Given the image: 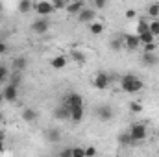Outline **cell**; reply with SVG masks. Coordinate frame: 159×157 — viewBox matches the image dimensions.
Returning a JSON list of instances; mask_svg holds the SVG:
<instances>
[{"instance_id":"12","label":"cell","mask_w":159,"mask_h":157,"mask_svg":"<svg viewBox=\"0 0 159 157\" xmlns=\"http://www.w3.org/2000/svg\"><path fill=\"white\" fill-rule=\"evenodd\" d=\"M54 117L57 118V120H67V118H70V107H67L65 104H61L59 107H56Z\"/></svg>"},{"instance_id":"30","label":"cell","mask_w":159,"mask_h":157,"mask_svg":"<svg viewBox=\"0 0 159 157\" xmlns=\"http://www.w3.org/2000/svg\"><path fill=\"white\" fill-rule=\"evenodd\" d=\"M54 9H65L67 7V0H52Z\"/></svg>"},{"instance_id":"36","label":"cell","mask_w":159,"mask_h":157,"mask_svg":"<svg viewBox=\"0 0 159 157\" xmlns=\"http://www.w3.org/2000/svg\"><path fill=\"white\" fill-rule=\"evenodd\" d=\"M135 15H137L135 9H128V11H126V19H135Z\"/></svg>"},{"instance_id":"32","label":"cell","mask_w":159,"mask_h":157,"mask_svg":"<svg viewBox=\"0 0 159 157\" xmlns=\"http://www.w3.org/2000/svg\"><path fill=\"white\" fill-rule=\"evenodd\" d=\"M72 157H85V150L83 148H72Z\"/></svg>"},{"instance_id":"39","label":"cell","mask_w":159,"mask_h":157,"mask_svg":"<svg viewBox=\"0 0 159 157\" xmlns=\"http://www.w3.org/2000/svg\"><path fill=\"white\" fill-rule=\"evenodd\" d=\"M2 120H4V117H2V113H0V124H2Z\"/></svg>"},{"instance_id":"14","label":"cell","mask_w":159,"mask_h":157,"mask_svg":"<svg viewBox=\"0 0 159 157\" xmlns=\"http://www.w3.org/2000/svg\"><path fill=\"white\" fill-rule=\"evenodd\" d=\"M143 63L148 67H154L159 63V57L156 56V52H143Z\"/></svg>"},{"instance_id":"6","label":"cell","mask_w":159,"mask_h":157,"mask_svg":"<svg viewBox=\"0 0 159 157\" xmlns=\"http://www.w3.org/2000/svg\"><path fill=\"white\" fill-rule=\"evenodd\" d=\"M2 94H4V100H6V102H15V100L19 98V87L7 81V83L4 85Z\"/></svg>"},{"instance_id":"37","label":"cell","mask_w":159,"mask_h":157,"mask_svg":"<svg viewBox=\"0 0 159 157\" xmlns=\"http://www.w3.org/2000/svg\"><path fill=\"white\" fill-rule=\"evenodd\" d=\"M7 52V44L4 41H0V54H6Z\"/></svg>"},{"instance_id":"10","label":"cell","mask_w":159,"mask_h":157,"mask_svg":"<svg viewBox=\"0 0 159 157\" xmlns=\"http://www.w3.org/2000/svg\"><path fill=\"white\" fill-rule=\"evenodd\" d=\"M94 113H96V117L100 118V120H104V122H107V120H111V118H113V109H111V105H107V104L98 105Z\"/></svg>"},{"instance_id":"11","label":"cell","mask_w":159,"mask_h":157,"mask_svg":"<svg viewBox=\"0 0 159 157\" xmlns=\"http://www.w3.org/2000/svg\"><path fill=\"white\" fill-rule=\"evenodd\" d=\"M67 63H69V57H67L65 54H59V56H56V57L50 59V67H52L54 70H63V69L67 67Z\"/></svg>"},{"instance_id":"2","label":"cell","mask_w":159,"mask_h":157,"mask_svg":"<svg viewBox=\"0 0 159 157\" xmlns=\"http://www.w3.org/2000/svg\"><path fill=\"white\" fill-rule=\"evenodd\" d=\"M129 135H131L133 144H135V142H143V141L146 139V135H148L146 126H144V124H131V128H129Z\"/></svg>"},{"instance_id":"27","label":"cell","mask_w":159,"mask_h":157,"mask_svg":"<svg viewBox=\"0 0 159 157\" xmlns=\"http://www.w3.org/2000/svg\"><path fill=\"white\" fill-rule=\"evenodd\" d=\"M146 13H148L150 17H157L159 15V4H150L148 9H146Z\"/></svg>"},{"instance_id":"16","label":"cell","mask_w":159,"mask_h":157,"mask_svg":"<svg viewBox=\"0 0 159 157\" xmlns=\"http://www.w3.org/2000/svg\"><path fill=\"white\" fill-rule=\"evenodd\" d=\"M83 105H78V107H72L70 109V120L74 122V124H78V122H81V118H83Z\"/></svg>"},{"instance_id":"8","label":"cell","mask_w":159,"mask_h":157,"mask_svg":"<svg viewBox=\"0 0 159 157\" xmlns=\"http://www.w3.org/2000/svg\"><path fill=\"white\" fill-rule=\"evenodd\" d=\"M63 104L72 109V107L83 105V98H81V94H78V92H69L67 96H63Z\"/></svg>"},{"instance_id":"13","label":"cell","mask_w":159,"mask_h":157,"mask_svg":"<svg viewBox=\"0 0 159 157\" xmlns=\"http://www.w3.org/2000/svg\"><path fill=\"white\" fill-rule=\"evenodd\" d=\"M26 67H28V59H26L24 56L15 57V59H13V63H11V69H13V70H19V72H22Z\"/></svg>"},{"instance_id":"34","label":"cell","mask_w":159,"mask_h":157,"mask_svg":"<svg viewBox=\"0 0 159 157\" xmlns=\"http://www.w3.org/2000/svg\"><path fill=\"white\" fill-rule=\"evenodd\" d=\"M94 2V9H102L106 6V0H93Z\"/></svg>"},{"instance_id":"26","label":"cell","mask_w":159,"mask_h":157,"mask_svg":"<svg viewBox=\"0 0 159 157\" xmlns=\"http://www.w3.org/2000/svg\"><path fill=\"white\" fill-rule=\"evenodd\" d=\"M148 26H150V22H146V20H143V19H141V20L137 22V35H139V34L148 32Z\"/></svg>"},{"instance_id":"21","label":"cell","mask_w":159,"mask_h":157,"mask_svg":"<svg viewBox=\"0 0 159 157\" xmlns=\"http://www.w3.org/2000/svg\"><path fill=\"white\" fill-rule=\"evenodd\" d=\"M109 48L115 50V52L122 50V48H124V39H122V37H115V39H111L109 41Z\"/></svg>"},{"instance_id":"7","label":"cell","mask_w":159,"mask_h":157,"mask_svg":"<svg viewBox=\"0 0 159 157\" xmlns=\"http://www.w3.org/2000/svg\"><path fill=\"white\" fill-rule=\"evenodd\" d=\"M94 17H96V9H94V7H83V9L78 13V22H81V24H89V22L94 20Z\"/></svg>"},{"instance_id":"29","label":"cell","mask_w":159,"mask_h":157,"mask_svg":"<svg viewBox=\"0 0 159 157\" xmlns=\"http://www.w3.org/2000/svg\"><path fill=\"white\" fill-rule=\"evenodd\" d=\"M157 50V44H156V41H152V43H146L144 46H143V52H156Z\"/></svg>"},{"instance_id":"25","label":"cell","mask_w":159,"mask_h":157,"mask_svg":"<svg viewBox=\"0 0 159 157\" xmlns=\"http://www.w3.org/2000/svg\"><path fill=\"white\" fill-rule=\"evenodd\" d=\"M119 142H120V144H124V146H128V144H133L129 131H128V133H120V135H119Z\"/></svg>"},{"instance_id":"19","label":"cell","mask_w":159,"mask_h":157,"mask_svg":"<svg viewBox=\"0 0 159 157\" xmlns=\"http://www.w3.org/2000/svg\"><path fill=\"white\" fill-rule=\"evenodd\" d=\"M22 118L26 120V122H35L39 115H37V111H34V109H24L22 111Z\"/></svg>"},{"instance_id":"17","label":"cell","mask_w":159,"mask_h":157,"mask_svg":"<svg viewBox=\"0 0 159 157\" xmlns=\"http://www.w3.org/2000/svg\"><path fill=\"white\" fill-rule=\"evenodd\" d=\"M83 7H85V6H83V2H81V0H76V2H72V4H67V7H65V9H67L70 15H78Z\"/></svg>"},{"instance_id":"31","label":"cell","mask_w":159,"mask_h":157,"mask_svg":"<svg viewBox=\"0 0 159 157\" xmlns=\"http://www.w3.org/2000/svg\"><path fill=\"white\" fill-rule=\"evenodd\" d=\"M129 111H131V113H141V111H143V105H141L139 102H131V104H129Z\"/></svg>"},{"instance_id":"38","label":"cell","mask_w":159,"mask_h":157,"mask_svg":"<svg viewBox=\"0 0 159 157\" xmlns=\"http://www.w3.org/2000/svg\"><path fill=\"white\" fill-rule=\"evenodd\" d=\"M2 102H4V94L0 92V104H2Z\"/></svg>"},{"instance_id":"9","label":"cell","mask_w":159,"mask_h":157,"mask_svg":"<svg viewBox=\"0 0 159 157\" xmlns=\"http://www.w3.org/2000/svg\"><path fill=\"white\" fill-rule=\"evenodd\" d=\"M124 46L129 50V52H133V50H139V46H141V41H139V35L135 34V35H131V34H126L124 37Z\"/></svg>"},{"instance_id":"3","label":"cell","mask_w":159,"mask_h":157,"mask_svg":"<svg viewBox=\"0 0 159 157\" xmlns=\"http://www.w3.org/2000/svg\"><path fill=\"white\" fill-rule=\"evenodd\" d=\"M34 9H35V13L41 15V17H48L50 13H54V11H56V9H54V6H52V2H48V0L34 2Z\"/></svg>"},{"instance_id":"15","label":"cell","mask_w":159,"mask_h":157,"mask_svg":"<svg viewBox=\"0 0 159 157\" xmlns=\"http://www.w3.org/2000/svg\"><path fill=\"white\" fill-rule=\"evenodd\" d=\"M44 137H46L50 142H59V141H61V131H59L57 128H50V129L44 131Z\"/></svg>"},{"instance_id":"23","label":"cell","mask_w":159,"mask_h":157,"mask_svg":"<svg viewBox=\"0 0 159 157\" xmlns=\"http://www.w3.org/2000/svg\"><path fill=\"white\" fill-rule=\"evenodd\" d=\"M139 41H141V44H146V43L156 41V35L148 30V32H144V34H139Z\"/></svg>"},{"instance_id":"20","label":"cell","mask_w":159,"mask_h":157,"mask_svg":"<svg viewBox=\"0 0 159 157\" xmlns=\"http://www.w3.org/2000/svg\"><path fill=\"white\" fill-rule=\"evenodd\" d=\"M34 9V2L32 0H20L19 2V11L20 13H28V11H32Z\"/></svg>"},{"instance_id":"33","label":"cell","mask_w":159,"mask_h":157,"mask_svg":"<svg viewBox=\"0 0 159 157\" xmlns=\"http://www.w3.org/2000/svg\"><path fill=\"white\" fill-rule=\"evenodd\" d=\"M91 155H96V148H94V146L85 148V157H91Z\"/></svg>"},{"instance_id":"24","label":"cell","mask_w":159,"mask_h":157,"mask_svg":"<svg viewBox=\"0 0 159 157\" xmlns=\"http://www.w3.org/2000/svg\"><path fill=\"white\" fill-rule=\"evenodd\" d=\"M70 57H72L76 63H80V65L85 63V54H83L81 50H72V52H70Z\"/></svg>"},{"instance_id":"22","label":"cell","mask_w":159,"mask_h":157,"mask_svg":"<svg viewBox=\"0 0 159 157\" xmlns=\"http://www.w3.org/2000/svg\"><path fill=\"white\" fill-rule=\"evenodd\" d=\"M9 81V69L6 65H0V85H6Z\"/></svg>"},{"instance_id":"18","label":"cell","mask_w":159,"mask_h":157,"mask_svg":"<svg viewBox=\"0 0 159 157\" xmlns=\"http://www.w3.org/2000/svg\"><path fill=\"white\" fill-rule=\"evenodd\" d=\"M89 32H91L93 35H102V34H104V24L93 20V22H89Z\"/></svg>"},{"instance_id":"40","label":"cell","mask_w":159,"mask_h":157,"mask_svg":"<svg viewBox=\"0 0 159 157\" xmlns=\"http://www.w3.org/2000/svg\"><path fill=\"white\" fill-rule=\"evenodd\" d=\"M0 11H2V2H0Z\"/></svg>"},{"instance_id":"28","label":"cell","mask_w":159,"mask_h":157,"mask_svg":"<svg viewBox=\"0 0 159 157\" xmlns=\"http://www.w3.org/2000/svg\"><path fill=\"white\" fill-rule=\"evenodd\" d=\"M148 30H150V32H152L156 37H159V20H154V22H150Z\"/></svg>"},{"instance_id":"5","label":"cell","mask_w":159,"mask_h":157,"mask_svg":"<svg viewBox=\"0 0 159 157\" xmlns=\"http://www.w3.org/2000/svg\"><path fill=\"white\" fill-rule=\"evenodd\" d=\"M109 83H111V76H107L106 72H98L94 79H93V87L94 89H98V91H104V89H107L109 87Z\"/></svg>"},{"instance_id":"1","label":"cell","mask_w":159,"mask_h":157,"mask_svg":"<svg viewBox=\"0 0 159 157\" xmlns=\"http://www.w3.org/2000/svg\"><path fill=\"white\" fill-rule=\"evenodd\" d=\"M120 87H122L124 92L135 94V92H139L144 87V83L137 78V76H133V74H126V76H122V79H120Z\"/></svg>"},{"instance_id":"4","label":"cell","mask_w":159,"mask_h":157,"mask_svg":"<svg viewBox=\"0 0 159 157\" xmlns=\"http://www.w3.org/2000/svg\"><path fill=\"white\" fill-rule=\"evenodd\" d=\"M48 30H50V19L48 17H41L37 20H34V24H32V32L37 34V35L46 34Z\"/></svg>"},{"instance_id":"35","label":"cell","mask_w":159,"mask_h":157,"mask_svg":"<svg viewBox=\"0 0 159 157\" xmlns=\"http://www.w3.org/2000/svg\"><path fill=\"white\" fill-rule=\"evenodd\" d=\"M4 141H6V131H0V154L4 152Z\"/></svg>"}]
</instances>
